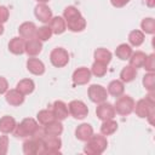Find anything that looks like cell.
<instances>
[{
    "label": "cell",
    "instance_id": "f1b7e54d",
    "mask_svg": "<svg viewBox=\"0 0 155 155\" xmlns=\"http://www.w3.org/2000/svg\"><path fill=\"white\" fill-rule=\"evenodd\" d=\"M117 130V124L116 121H114L113 119L109 120H104L102 126H101V132L103 136H110L113 134L115 131Z\"/></svg>",
    "mask_w": 155,
    "mask_h": 155
},
{
    "label": "cell",
    "instance_id": "ba28073f",
    "mask_svg": "<svg viewBox=\"0 0 155 155\" xmlns=\"http://www.w3.org/2000/svg\"><path fill=\"white\" fill-rule=\"evenodd\" d=\"M44 151V142L42 139L31 138L25 140L23 143V153L27 155H34V154H42Z\"/></svg>",
    "mask_w": 155,
    "mask_h": 155
},
{
    "label": "cell",
    "instance_id": "f35d334b",
    "mask_svg": "<svg viewBox=\"0 0 155 155\" xmlns=\"http://www.w3.org/2000/svg\"><path fill=\"white\" fill-rule=\"evenodd\" d=\"M8 18V10L5 6H0V23L6 22Z\"/></svg>",
    "mask_w": 155,
    "mask_h": 155
},
{
    "label": "cell",
    "instance_id": "d6986e66",
    "mask_svg": "<svg viewBox=\"0 0 155 155\" xmlns=\"http://www.w3.org/2000/svg\"><path fill=\"white\" fill-rule=\"evenodd\" d=\"M48 27L51 28L52 33H53V34H57V35L64 33L65 29H67V24H65L64 18H62V17H59V16L52 17L51 21H50V25H48Z\"/></svg>",
    "mask_w": 155,
    "mask_h": 155
},
{
    "label": "cell",
    "instance_id": "74e56055",
    "mask_svg": "<svg viewBox=\"0 0 155 155\" xmlns=\"http://www.w3.org/2000/svg\"><path fill=\"white\" fill-rule=\"evenodd\" d=\"M8 149V137L1 136L0 137V155H5Z\"/></svg>",
    "mask_w": 155,
    "mask_h": 155
},
{
    "label": "cell",
    "instance_id": "277c9868",
    "mask_svg": "<svg viewBox=\"0 0 155 155\" xmlns=\"http://www.w3.org/2000/svg\"><path fill=\"white\" fill-rule=\"evenodd\" d=\"M134 108V101L130 96H120L117 97L114 109L120 115H128L133 111Z\"/></svg>",
    "mask_w": 155,
    "mask_h": 155
},
{
    "label": "cell",
    "instance_id": "4316f807",
    "mask_svg": "<svg viewBox=\"0 0 155 155\" xmlns=\"http://www.w3.org/2000/svg\"><path fill=\"white\" fill-rule=\"evenodd\" d=\"M94 59L96 62L103 63V64H109V62L111 61V53L110 51H108L107 48H97L94 51Z\"/></svg>",
    "mask_w": 155,
    "mask_h": 155
},
{
    "label": "cell",
    "instance_id": "7bdbcfd3",
    "mask_svg": "<svg viewBox=\"0 0 155 155\" xmlns=\"http://www.w3.org/2000/svg\"><path fill=\"white\" fill-rule=\"evenodd\" d=\"M4 33V27H2V23H0V35Z\"/></svg>",
    "mask_w": 155,
    "mask_h": 155
},
{
    "label": "cell",
    "instance_id": "e0dca14e",
    "mask_svg": "<svg viewBox=\"0 0 155 155\" xmlns=\"http://www.w3.org/2000/svg\"><path fill=\"white\" fill-rule=\"evenodd\" d=\"M27 69L31 74H34V75H42L45 73V65H44V63L40 59L35 58V57H31V58L28 59V62H27Z\"/></svg>",
    "mask_w": 155,
    "mask_h": 155
},
{
    "label": "cell",
    "instance_id": "83f0119b",
    "mask_svg": "<svg viewBox=\"0 0 155 155\" xmlns=\"http://www.w3.org/2000/svg\"><path fill=\"white\" fill-rule=\"evenodd\" d=\"M36 117H38L39 124H40V125H42V126H45V125L50 124L51 121L56 120V119H54V115H53V111H52V110H48V109L40 110V111L38 113Z\"/></svg>",
    "mask_w": 155,
    "mask_h": 155
},
{
    "label": "cell",
    "instance_id": "9c48e42d",
    "mask_svg": "<svg viewBox=\"0 0 155 155\" xmlns=\"http://www.w3.org/2000/svg\"><path fill=\"white\" fill-rule=\"evenodd\" d=\"M88 97L93 103H103L108 97L107 90L101 85H91L88 87Z\"/></svg>",
    "mask_w": 155,
    "mask_h": 155
},
{
    "label": "cell",
    "instance_id": "d4e9b609",
    "mask_svg": "<svg viewBox=\"0 0 155 155\" xmlns=\"http://www.w3.org/2000/svg\"><path fill=\"white\" fill-rule=\"evenodd\" d=\"M145 57H147V54L144 52H142V51H137L134 53L132 52L131 57L128 58L130 59V65L133 67V68H136V69L137 68H142L143 64H144Z\"/></svg>",
    "mask_w": 155,
    "mask_h": 155
},
{
    "label": "cell",
    "instance_id": "d6a6232c",
    "mask_svg": "<svg viewBox=\"0 0 155 155\" xmlns=\"http://www.w3.org/2000/svg\"><path fill=\"white\" fill-rule=\"evenodd\" d=\"M91 74L98 76V78H102L107 74V64H103V63H99V62H94L92 64V68H91Z\"/></svg>",
    "mask_w": 155,
    "mask_h": 155
},
{
    "label": "cell",
    "instance_id": "d590c367",
    "mask_svg": "<svg viewBox=\"0 0 155 155\" xmlns=\"http://www.w3.org/2000/svg\"><path fill=\"white\" fill-rule=\"evenodd\" d=\"M140 27L143 29V31H145L147 34H154L155 33V21L153 18H145L142 21Z\"/></svg>",
    "mask_w": 155,
    "mask_h": 155
},
{
    "label": "cell",
    "instance_id": "484cf974",
    "mask_svg": "<svg viewBox=\"0 0 155 155\" xmlns=\"http://www.w3.org/2000/svg\"><path fill=\"white\" fill-rule=\"evenodd\" d=\"M34 88H35V84L30 79H23L17 84V90L21 93H23L24 96L25 94H30L34 91Z\"/></svg>",
    "mask_w": 155,
    "mask_h": 155
},
{
    "label": "cell",
    "instance_id": "5b68a950",
    "mask_svg": "<svg viewBox=\"0 0 155 155\" xmlns=\"http://www.w3.org/2000/svg\"><path fill=\"white\" fill-rule=\"evenodd\" d=\"M50 61L51 63L57 67V68H62L64 65L68 64L69 62V53L67 50L62 48V47H57L54 50L51 51L50 53Z\"/></svg>",
    "mask_w": 155,
    "mask_h": 155
},
{
    "label": "cell",
    "instance_id": "4fadbf2b",
    "mask_svg": "<svg viewBox=\"0 0 155 155\" xmlns=\"http://www.w3.org/2000/svg\"><path fill=\"white\" fill-rule=\"evenodd\" d=\"M134 111L139 117H147L153 110H154V105L151 103H149L147 99H139L136 104H134Z\"/></svg>",
    "mask_w": 155,
    "mask_h": 155
},
{
    "label": "cell",
    "instance_id": "ab89813d",
    "mask_svg": "<svg viewBox=\"0 0 155 155\" xmlns=\"http://www.w3.org/2000/svg\"><path fill=\"white\" fill-rule=\"evenodd\" d=\"M7 88H8V82L5 78L0 76V94L7 92Z\"/></svg>",
    "mask_w": 155,
    "mask_h": 155
},
{
    "label": "cell",
    "instance_id": "1f68e13d",
    "mask_svg": "<svg viewBox=\"0 0 155 155\" xmlns=\"http://www.w3.org/2000/svg\"><path fill=\"white\" fill-rule=\"evenodd\" d=\"M128 41L133 46H140L144 41V34L140 30H132L128 34Z\"/></svg>",
    "mask_w": 155,
    "mask_h": 155
},
{
    "label": "cell",
    "instance_id": "4dcf8cb0",
    "mask_svg": "<svg viewBox=\"0 0 155 155\" xmlns=\"http://www.w3.org/2000/svg\"><path fill=\"white\" fill-rule=\"evenodd\" d=\"M136 75H137V69L131 65L125 67L120 73V78L122 82H131L132 80H134Z\"/></svg>",
    "mask_w": 155,
    "mask_h": 155
},
{
    "label": "cell",
    "instance_id": "8fae6325",
    "mask_svg": "<svg viewBox=\"0 0 155 155\" xmlns=\"http://www.w3.org/2000/svg\"><path fill=\"white\" fill-rule=\"evenodd\" d=\"M34 13H35V17L42 22V23H48L52 18V11L48 6H46L45 4H39L35 6V10H34Z\"/></svg>",
    "mask_w": 155,
    "mask_h": 155
},
{
    "label": "cell",
    "instance_id": "9a60e30c",
    "mask_svg": "<svg viewBox=\"0 0 155 155\" xmlns=\"http://www.w3.org/2000/svg\"><path fill=\"white\" fill-rule=\"evenodd\" d=\"M36 29L38 28L35 27V24L33 22H24L19 25L18 33H19L21 38L29 40V39H33L36 35Z\"/></svg>",
    "mask_w": 155,
    "mask_h": 155
},
{
    "label": "cell",
    "instance_id": "f546056e",
    "mask_svg": "<svg viewBox=\"0 0 155 155\" xmlns=\"http://www.w3.org/2000/svg\"><path fill=\"white\" fill-rule=\"evenodd\" d=\"M115 54H116L117 58H120V59H122V61H126V59H128V58L131 57V54H132V48H131V46L127 45V44H121V45H119V46L116 47Z\"/></svg>",
    "mask_w": 155,
    "mask_h": 155
},
{
    "label": "cell",
    "instance_id": "7402d4cb",
    "mask_svg": "<svg viewBox=\"0 0 155 155\" xmlns=\"http://www.w3.org/2000/svg\"><path fill=\"white\" fill-rule=\"evenodd\" d=\"M46 136H59L63 132V125L58 120H53L44 127Z\"/></svg>",
    "mask_w": 155,
    "mask_h": 155
},
{
    "label": "cell",
    "instance_id": "836d02e7",
    "mask_svg": "<svg viewBox=\"0 0 155 155\" xmlns=\"http://www.w3.org/2000/svg\"><path fill=\"white\" fill-rule=\"evenodd\" d=\"M52 34H53V33H52L51 28H50V27H46V25H44V27L36 29V38H38L40 41H46V40H48Z\"/></svg>",
    "mask_w": 155,
    "mask_h": 155
},
{
    "label": "cell",
    "instance_id": "8992f818",
    "mask_svg": "<svg viewBox=\"0 0 155 155\" xmlns=\"http://www.w3.org/2000/svg\"><path fill=\"white\" fill-rule=\"evenodd\" d=\"M44 142V151L42 154H61L59 149L62 147V140L58 136H45Z\"/></svg>",
    "mask_w": 155,
    "mask_h": 155
},
{
    "label": "cell",
    "instance_id": "7c38bea8",
    "mask_svg": "<svg viewBox=\"0 0 155 155\" xmlns=\"http://www.w3.org/2000/svg\"><path fill=\"white\" fill-rule=\"evenodd\" d=\"M91 79V70L85 67L78 68L73 74V82L75 85H85Z\"/></svg>",
    "mask_w": 155,
    "mask_h": 155
},
{
    "label": "cell",
    "instance_id": "603a6c76",
    "mask_svg": "<svg viewBox=\"0 0 155 155\" xmlns=\"http://www.w3.org/2000/svg\"><path fill=\"white\" fill-rule=\"evenodd\" d=\"M125 91V87H124V82L120 81V80H113L110 81V84L108 85V93L111 94L113 97H120L122 96Z\"/></svg>",
    "mask_w": 155,
    "mask_h": 155
},
{
    "label": "cell",
    "instance_id": "3957f363",
    "mask_svg": "<svg viewBox=\"0 0 155 155\" xmlns=\"http://www.w3.org/2000/svg\"><path fill=\"white\" fill-rule=\"evenodd\" d=\"M38 127H39V125L34 119L27 117L19 125H16L13 133L16 137H29L35 132V130Z\"/></svg>",
    "mask_w": 155,
    "mask_h": 155
},
{
    "label": "cell",
    "instance_id": "cb8c5ba5",
    "mask_svg": "<svg viewBox=\"0 0 155 155\" xmlns=\"http://www.w3.org/2000/svg\"><path fill=\"white\" fill-rule=\"evenodd\" d=\"M15 127H16V121L12 116L6 115V116L0 119V131L2 133L6 134V133H10V132H13Z\"/></svg>",
    "mask_w": 155,
    "mask_h": 155
},
{
    "label": "cell",
    "instance_id": "5bb4252c",
    "mask_svg": "<svg viewBox=\"0 0 155 155\" xmlns=\"http://www.w3.org/2000/svg\"><path fill=\"white\" fill-rule=\"evenodd\" d=\"M52 111H53L54 119L58 120V121H62V120L67 119L68 115H69L68 105H67L64 102H62V101H56V102L53 103Z\"/></svg>",
    "mask_w": 155,
    "mask_h": 155
},
{
    "label": "cell",
    "instance_id": "ee69618b",
    "mask_svg": "<svg viewBox=\"0 0 155 155\" xmlns=\"http://www.w3.org/2000/svg\"><path fill=\"white\" fill-rule=\"evenodd\" d=\"M38 1H39V2H41V4H45V2H47L48 0H38Z\"/></svg>",
    "mask_w": 155,
    "mask_h": 155
},
{
    "label": "cell",
    "instance_id": "e575fe53",
    "mask_svg": "<svg viewBox=\"0 0 155 155\" xmlns=\"http://www.w3.org/2000/svg\"><path fill=\"white\" fill-rule=\"evenodd\" d=\"M143 85L148 91H154L155 88V74L153 71H149L143 78Z\"/></svg>",
    "mask_w": 155,
    "mask_h": 155
},
{
    "label": "cell",
    "instance_id": "ac0fdd59",
    "mask_svg": "<svg viewBox=\"0 0 155 155\" xmlns=\"http://www.w3.org/2000/svg\"><path fill=\"white\" fill-rule=\"evenodd\" d=\"M92 134H93V128L88 124H81L80 126H78V128L75 131L76 138L80 140H84V142H87L92 137Z\"/></svg>",
    "mask_w": 155,
    "mask_h": 155
},
{
    "label": "cell",
    "instance_id": "44dd1931",
    "mask_svg": "<svg viewBox=\"0 0 155 155\" xmlns=\"http://www.w3.org/2000/svg\"><path fill=\"white\" fill-rule=\"evenodd\" d=\"M25 48V41L23 38H13L8 42V50L13 54H22Z\"/></svg>",
    "mask_w": 155,
    "mask_h": 155
},
{
    "label": "cell",
    "instance_id": "2e32d148",
    "mask_svg": "<svg viewBox=\"0 0 155 155\" xmlns=\"http://www.w3.org/2000/svg\"><path fill=\"white\" fill-rule=\"evenodd\" d=\"M42 50V44L39 39H29L28 41H25V48L24 52H27L28 56L30 57H35L36 54H39Z\"/></svg>",
    "mask_w": 155,
    "mask_h": 155
},
{
    "label": "cell",
    "instance_id": "7a4b0ae2",
    "mask_svg": "<svg viewBox=\"0 0 155 155\" xmlns=\"http://www.w3.org/2000/svg\"><path fill=\"white\" fill-rule=\"evenodd\" d=\"M107 145H108V142L104 136L92 134V137L87 140V144L84 148V151L88 155H98L107 149Z\"/></svg>",
    "mask_w": 155,
    "mask_h": 155
},
{
    "label": "cell",
    "instance_id": "52a82bcc",
    "mask_svg": "<svg viewBox=\"0 0 155 155\" xmlns=\"http://www.w3.org/2000/svg\"><path fill=\"white\" fill-rule=\"evenodd\" d=\"M69 114L75 119H85L88 114V109L82 101H71L68 105Z\"/></svg>",
    "mask_w": 155,
    "mask_h": 155
},
{
    "label": "cell",
    "instance_id": "60d3db41",
    "mask_svg": "<svg viewBox=\"0 0 155 155\" xmlns=\"http://www.w3.org/2000/svg\"><path fill=\"white\" fill-rule=\"evenodd\" d=\"M130 0H110L111 5L115 7H124L126 4H128Z\"/></svg>",
    "mask_w": 155,
    "mask_h": 155
},
{
    "label": "cell",
    "instance_id": "b9f144b4",
    "mask_svg": "<svg viewBox=\"0 0 155 155\" xmlns=\"http://www.w3.org/2000/svg\"><path fill=\"white\" fill-rule=\"evenodd\" d=\"M145 4H147L149 7H154V5H155V0H145Z\"/></svg>",
    "mask_w": 155,
    "mask_h": 155
},
{
    "label": "cell",
    "instance_id": "6da1fadb",
    "mask_svg": "<svg viewBox=\"0 0 155 155\" xmlns=\"http://www.w3.org/2000/svg\"><path fill=\"white\" fill-rule=\"evenodd\" d=\"M64 21L67 24V28L71 31H81L86 27V21L81 16L80 11L74 6H68L64 10Z\"/></svg>",
    "mask_w": 155,
    "mask_h": 155
},
{
    "label": "cell",
    "instance_id": "30bf717a",
    "mask_svg": "<svg viewBox=\"0 0 155 155\" xmlns=\"http://www.w3.org/2000/svg\"><path fill=\"white\" fill-rule=\"evenodd\" d=\"M96 114H97L98 119H101V120L104 121V120L113 119V117L115 116L116 111H115L114 107H113L110 103H105V102H103V103H99V105L97 107V109H96Z\"/></svg>",
    "mask_w": 155,
    "mask_h": 155
},
{
    "label": "cell",
    "instance_id": "ffe728a7",
    "mask_svg": "<svg viewBox=\"0 0 155 155\" xmlns=\"http://www.w3.org/2000/svg\"><path fill=\"white\" fill-rule=\"evenodd\" d=\"M6 102L13 107H18L24 102V94L21 93L17 88L16 90H10L6 93Z\"/></svg>",
    "mask_w": 155,
    "mask_h": 155
},
{
    "label": "cell",
    "instance_id": "8d00e7d4",
    "mask_svg": "<svg viewBox=\"0 0 155 155\" xmlns=\"http://www.w3.org/2000/svg\"><path fill=\"white\" fill-rule=\"evenodd\" d=\"M143 68L148 71H154L155 70V56L154 54H149L145 57Z\"/></svg>",
    "mask_w": 155,
    "mask_h": 155
}]
</instances>
